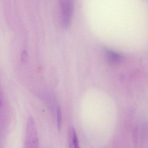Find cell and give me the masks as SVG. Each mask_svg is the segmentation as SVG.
<instances>
[{
  "label": "cell",
  "mask_w": 148,
  "mask_h": 148,
  "mask_svg": "<svg viewBox=\"0 0 148 148\" xmlns=\"http://www.w3.org/2000/svg\"><path fill=\"white\" fill-rule=\"evenodd\" d=\"M72 0H62V24L64 28L70 26L73 13Z\"/></svg>",
  "instance_id": "cell-2"
},
{
  "label": "cell",
  "mask_w": 148,
  "mask_h": 148,
  "mask_svg": "<svg viewBox=\"0 0 148 148\" xmlns=\"http://www.w3.org/2000/svg\"><path fill=\"white\" fill-rule=\"evenodd\" d=\"M27 53L26 51H23L22 53L21 56V61L23 63H25L27 61Z\"/></svg>",
  "instance_id": "cell-6"
},
{
  "label": "cell",
  "mask_w": 148,
  "mask_h": 148,
  "mask_svg": "<svg viewBox=\"0 0 148 148\" xmlns=\"http://www.w3.org/2000/svg\"><path fill=\"white\" fill-rule=\"evenodd\" d=\"M105 55L108 61L112 64H117L122 59V56L120 54L110 49L105 50Z\"/></svg>",
  "instance_id": "cell-3"
},
{
  "label": "cell",
  "mask_w": 148,
  "mask_h": 148,
  "mask_svg": "<svg viewBox=\"0 0 148 148\" xmlns=\"http://www.w3.org/2000/svg\"><path fill=\"white\" fill-rule=\"evenodd\" d=\"M25 148H39L38 133L34 118L29 116L27 122Z\"/></svg>",
  "instance_id": "cell-1"
},
{
  "label": "cell",
  "mask_w": 148,
  "mask_h": 148,
  "mask_svg": "<svg viewBox=\"0 0 148 148\" xmlns=\"http://www.w3.org/2000/svg\"><path fill=\"white\" fill-rule=\"evenodd\" d=\"M2 103H1V100H0V107H1V106Z\"/></svg>",
  "instance_id": "cell-7"
},
{
  "label": "cell",
  "mask_w": 148,
  "mask_h": 148,
  "mask_svg": "<svg viewBox=\"0 0 148 148\" xmlns=\"http://www.w3.org/2000/svg\"><path fill=\"white\" fill-rule=\"evenodd\" d=\"M68 141L69 148H80L76 132L73 127L69 131Z\"/></svg>",
  "instance_id": "cell-4"
},
{
  "label": "cell",
  "mask_w": 148,
  "mask_h": 148,
  "mask_svg": "<svg viewBox=\"0 0 148 148\" xmlns=\"http://www.w3.org/2000/svg\"><path fill=\"white\" fill-rule=\"evenodd\" d=\"M57 127H58V129L60 130L62 127V114L60 108L58 109L57 110Z\"/></svg>",
  "instance_id": "cell-5"
}]
</instances>
